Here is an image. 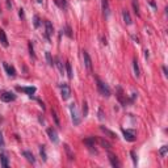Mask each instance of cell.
<instances>
[{"mask_svg":"<svg viewBox=\"0 0 168 168\" xmlns=\"http://www.w3.org/2000/svg\"><path fill=\"white\" fill-rule=\"evenodd\" d=\"M96 83H97V89H99V92H100L103 96L109 97L110 96V89L107 84L104 83V81H101L99 78H96Z\"/></svg>","mask_w":168,"mask_h":168,"instance_id":"6da1fadb","label":"cell"},{"mask_svg":"<svg viewBox=\"0 0 168 168\" xmlns=\"http://www.w3.org/2000/svg\"><path fill=\"white\" fill-rule=\"evenodd\" d=\"M70 112H71L72 123H74V125H79L81 118H80V116H79L78 109H76V105H75V104H71V105H70Z\"/></svg>","mask_w":168,"mask_h":168,"instance_id":"7a4b0ae2","label":"cell"},{"mask_svg":"<svg viewBox=\"0 0 168 168\" xmlns=\"http://www.w3.org/2000/svg\"><path fill=\"white\" fill-rule=\"evenodd\" d=\"M61 88H62V91H61L62 99H63V100H68V99L71 97V88H70V85H67V84H62Z\"/></svg>","mask_w":168,"mask_h":168,"instance_id":"3957f363","label":"cell"},{"mask_svg":"<svg viewBox=\"0 0 168 168\" xmlns=\"http://www.w3.org/2000/svg\"><path fill=\"white\" fill-rule=\"evenodd\" d=\"M0 99H1V101H4V103H11V101L16 100V95L12 93V92H3L1 96H0Z\"/></svg>","mask_w":168,"mask_h":168,"instance_id":"277c9868","label":"cell"},{"mask_svg":"<svg viewBox=\"0 0 168 168\" xmlns=\"http://www.w3.org/2000/svg\"><path fill=\"white\" fill-rule=\"evenodd\" d=\"M47 135H49V138H50V141H51L53 143H58V133H57V130L54 129V127H49L47 129Z\"/></svg>","mask_w":168,"mask_h":168,"instance_id":"5b68a950","label":"cell"},{"mask_svg":"<svg viewBox=\"0 0 168 168\" xmlns=\"http://www.w3.org/2000/svg\"><path fill=\"white\" fill-rule=\"evenodd\" d=\"M83 58H84V66L89 72H92V59L87 51H83Z\"/></svg>","mask_w":168,"mask_h":168,"instance_id":"8992f818","label":"cell"},{"mask_svg":"<svg viewBox=\"0 0 168 168\" xmlns=\"http://www.w3.org/2000/svg\"><path fill=\"white\" fill-rule=\"evenodd\" d=\"M122 133L126 141H129V142H134L135 141V133L133 130H122Z\"/></svg>","mask_w":168,"mask_h":168,"instance_id":"52a82bcc","label":"cell"},{"mask_svg":"<svg viewBox=\"0 0 168 168\" xmlns=\"http://www.w3.org/2000/svg\"><path fill=\"white\" fill-rule=\"evenodd\" d=\"M45 28H46V38L50 39V36L54 33V28H53V24L50 23L49 20L45 21Z\"/></svg>","mask_w":168,"mask_h":168,"instance_id":"ba28073f","label":"cell"},{"mask_svg":"<svg viewBox=\"0 0 168 168\" xmlns=\"http://www.w3.org/2000/svg\"><path fill=\"white\" fill-rule=\"evenodd\" d=\"M108 156H109V162H110V164H112V167H114V168H120V162H118V159H117V156L114 155V154H112V152H109L108 154Z\"/></svg>","mask_w":168,"mask_h":168,"instance_id":"9c48e42d","label":"cell"},{"mask_svg":"<svg viewBox=\"0 0 168 168\" xmlns=\"http://www.w3.org/2000/svg\"><path fill=\"white\" fill-rule=\"evenodd\" d=\"M4 68H5V71H7V74L9 75V76H12V78H15L16 76V70H15V67L13 66H9L8 63H4Z\"/></svg>","mask_w":168,"mask_h":168,"instance_id":"30bf717a","label":"cell"},{"mask_svg":"<svg viewBox=\"0 0 168 168\" xmlns=\"http://www.w3.org/2000/svg\"><path fill=\"white\" fill-rule=\"evenodd\" d=\"M17 91L25 92V93H28V95H30V96H32V95L36 92V87H17Z\"/></svg>","mask_w":168,"mask_h":168,"instance_id":"8fae6325","label":"cell"},{"mask_svg":"<svg viewBox=\"0 0 168 168\" xmlns=\"http://www.w3.org/2000/svg\"><path fill=\"white\" fill-rule=\"evenodd\" d=\"M0 42H1V45L4 47H8V38H7L5 32L3 29H0Z\"/></svg>","mask_w":168,"mask_h":168,"instance_id":"7c38bea8","label":"cell"},{"mask_svg":"<svg viewBox=\"0 0 168 168\" xmlns=\"http://www.w3.org/2000/svg\"><path fill=\"white\" fill-rule=\"evenodd\" d=\"M23 155L25 156L26 160H28L29 163H32V164H34V163H36V158L33 156V154H32L30 151H24V152H23Z\"/></svg>","mask_w":168,"mask_h":168,"instance_id":"4fadbf2b","label":"cell"},{"mask_svg":"<svg viewBox=\"0 0 168 168\" xmlns=\"http://www.w3.org/2000/svg\"><path fill=\"white\" fill-rule=\"evenodd\" d=\"M101 4H103V12L105 17H109V4H108V0H101Z\"/></svg>","mask_w":168,"mask_h":168,"instance_id":"5bb4252c","label":"cell"},{"mask_svg":"<svg viewBox=\"0 0 168 168\" xmlns=\"http://www.w3.org/2000/svg\"><path fill=\"white\" fill-rule=\"evenodd\" d=\"M0 164H1L3 168L8 167V158H7V155L3 154V152H0Z\"/></svg>","mask_w":168,"mask_h":168,"instance_id":"9a60e30c","label":"cell"},{"mask_svg":"<svg viewBox=\"0 0 168 168\" xmlns=\"http://www.w3.org/2000/svg\"><path fill=\"white\" fill-rule=\"evenodd\" d=\"M122 16H123V21H125L126 25H130L131 24V17H130V13L126 9L122 11Z\"/></svg>","mask_w":168,"mask_h":168,"instance_id":"2e32d148","label":"cell"},{"mask_svg":"<svg viewBox=\"0 0 168 168\" xmlns=\"http://www.w3.org/2000/svg\"><path fill=\"white\" fill-rule=\"evenodd\" d=\"M66 70H67V76H68V79L71 80L72 78H74V74H72V68H71V63L70 62H66Z\"/></svg>","mask_w":168,"mask_h":168,"instance_id":"e0dca14e","label":"cell"},{"mask_svg":"<svg viewBox=\"0 0 168 168\" xmlns=\"http://www.w3.org/2000/svg\"><path fill=\"white\" fill-rule=\"evenodd\" d=\"M100 129H101V131H104L105 134H107V135H109L110 138H113V139H114V138H117V135H116V134H114L113 131H110L109 129H107L105 126H100Z\"/></svg>","mask_w":168,"mask_h":168,"instance_id":"ac0fdd59","label":"cell"},{"mask_svg":"<svg viewBox=\"0 0 168 168\" xmlns=\"http://www.w3.org/2000/svg\"><path fill=\"white\" fill-rule=\"evenodd\" d=\"M55 65H57V67H58L59 72L63 75V63H62V61H61V58H59V57H57V58H55Z\"/></svg>","mask_w":168,"mask_h":168,"instance_id":"d6986e66","label":"cell"},{"mask_svg":"<svg viewBox=\"0 0 168 168\" xmlns=\"http://www.w3.org/2000/svg\"><path fill=\"white\" fill-rule=\"evenodd\" d=\"M97 142L100 143V145L103 146V147H105V149H108V150H109L110 147H112V145H110V143L108 142V141H105V139H101V138H100V139H97Z\"/></svg>","mask_w":168,"mask_h":168,"instance_id":"ffe728a7","label":"cell"},{"mask_svg":"<svg viewBox=\"0 0 168 168\" xmlns=\"http://www.w3.org/2000/svg\"><path fill=\"white\" fill-rule=\"evenodd\" d=\"M133 66H134V72H135V76H139L141 75V71H139V66H138V61L134 59L133 61Z\"/></svg>","mask_w":168,"mask_h":168,"instance_id":"44dd1931","label":"cell"},{"mask_svg":"<svg viewBox=\"0 0 168 168\" xmlns=\"http://www.w3.org/2000/svg\"><path fill=\"white\" fill-rule=\"evenodd\" d=\"M133 8H134V12H135L137 16H141V13H139V5H138L137 0H133Z\"/></svg>","mask_w":168,"mask_h":168,"instance_id":"7402d4cb","label":"cell"},{"mask_svg":"<svg viewBox=\"0 0 168 168\" xmlns=\"http://www.w3.org/2000/svg\"><path fill=\"white\" fill-rule=\"evenodd\" d=\"M29 54L33 59H36V54H34V49H33V43L29 42Z\"/></svg>","mask_w":168,"mask_h":168,"instance_id":"603a6c76","label":"cell"},{"mask_svg":"<svg viewBox=\"0 0 168 168\" xmlns=\"http://www.w3.org/2000/svg\"><path fill=\"white\" fill-rule=\"evenodd\" d=\"M88 114V105H87V101H83V116L87 117Z\"/></svg>","mask_w":168,"mask_h":168,"instance_id":"cb8c5ba5","label":"cell"},{"mask_svg":"<svg viewBox=\"0 0 168 168\" xmlns=\"http://www.w3.org/2000/svg\"><path fill=\"white\" fill-rule=\"evenodd\" d=\"M55 3L58 4L61 8H66V7H67V4H66V0H55Z\"/></svg>","mask_w":168,"mask_h":168,"instance_id":"d4e9b609","label":"cell"},{"mask_svg":"<svg viewBox=\"0 0 168 168\" xmlns=\"http://www.w3.org/2000/svg\"><path fill=\"white\" fill-rule=\"evenodd\" d=\"M46 59H47V63L50 66H53L54 65V63H53V58H51V54H50V53L49 51H46Z\"/></svg>","mask_w":168,"mask_h":168,"instance_id":"484cf974","label":"cell"},{"mask_svg":"<svg viewBox=\"0 0 168 168\" xmlns=\"http://www.w3.org/2000/svg\"><path fill=\"white\" fill-rule=\"evenodd\" d=\"M51 114H53V117H54V120H55V123H57V126H59L61 123H59V118H58V116H57V112H55L54 109L51 110Z\"/></svg>","mask_w":168,"mask_h":168,"instance_id":"4316f807","label":"cell"},{"mask_svg":"<svg viewBox=\"0 0 168 168\" xmlns=\"http://www.w3.org/2000/svg\"><path fill=\"white\" fill-rule=\"evenodd\" d=\"M167 150H168L167 146H163L162 149H160V155H162V156H165V154H167Z\"/></svg>","mask_w":168,"mask_h":168,"instance_id":"83f0119b","label":"cell"},{"mask_svg":"<svg viewBox=\"0 0 168 168\" xmlns=\"http://www.w3.org/2000/svg\"><path fill=\"white\" fill-rule=\"evenodd\" d=\"M4 146H5V143H4V138H3L1 131H0V149H4Z\"/></svg>","mask_w":168,"mask_h":168,"instance_id":"f1b7e54d","label":"cell"},{"mask_svg":"<svg viewBox=\"0 0 168 168\" xmlns=\"http://www.w3.org/2000/svg\"><path fill=\"white\" fill-rule=\"evenodd\" d=\"M130 155H131V158H133V162H134V164L137 165V162H138V159H137L135 152H134V151H131V152H130Z\"/></svg>","mask_w":168,"mask_h":168,"instance_id":"f546056e","label":"cell"},{"mask_svg":"<svg viewBox=\"0 0 168 168\" xmlns=\"http://www.w3.org/2000/svg\"><path fill=\"white\" fill-rule=\"evenodd\" d=\"M39 151H41V156H42V158H43V160H46V152H45V147H43V146H41V150H39Z\"/></svg>","mask_w":168,"mask_h":168,"instance_id":"4dcf8cb0","label":"cell"},{"mask_svg":"<svg viewBox=\"0 0 168 168\" xmlns=\"http://www.w3.org/2000/svg\"><path fill=\"white\" fill-rule=\"evenodd\" d=\"M34 26H36V28H38L39 26V17L37 16V15L34 16Z\"/></svg>","mask_w":168,"mask_h":168,"instance_id":"1f68e13d","label":"cell"},{"mask_svg":"<svg viewBox=\"0 0 168 168\" xmlns=\"http://www.w3.org/2000/svg\"><path fill=\"white\" fill-rule=\"evenodd\" d=\"M66 34H67L68 37H72V34H71V29H70V26H66Z\"/></svg>","mask_w":168,"mask_h":168,"instance_id":"d6a6232c","label":"cell"},{"mask_svg":"<svg viewBox=\"0 0 168 168\" xmlns=\"http://www.w3.org/2000/svg\"><path fill=\"white\" fill-rule=\"evenodd\" d=\"M7 1V8H8V9H11V8H12V4H11V0H5Z\"/></svg>","mask_w":168,"mask_h":168,"instance_id":"836d02e7","label":"cell"},{"mask_svg":"<svg viewBox=\"0 0 168 168\" xmlns=\"http://www.w3.org/2000/svg\"><path fill=\"white\" fill-rule=\"evenodd\" d=\"M19 15H20V17H21V19H24V9H20Z\"/></svg>","mask_w":168,"mask_h":168,"instance_id":"e575fe53","label":"cell"},{"mask_svg":"<svg viewBox=\"0 0 168 168\" xmlns=\"http://www.w3.org/2000/svg\"><path fill=\"white\" fill-rule=\"evenodd\" d=\"M0 12H1V11H0Z\"/></svg>","mask_w":168,"mask_h":168,"instance_id":"d590c367","label":"cell"}]
</instances>
